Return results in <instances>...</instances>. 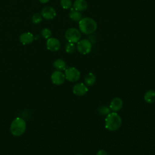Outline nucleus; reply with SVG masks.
Masks as SVG:
<instances>
[{"instance_id":"f257e3e1","label":"nucleus","mask_w":155,"mask_h":155,"mask_svg":"<svg viewBox=\"0 0 155 155\" xmlns=\"http://www.w3.org/2000/svg\"><path fill=\"white\" fill-rule=\"evenodd\" d=\"M97 28V23L93 18L89 17L82 18L79 21V31L84 34H91L96 30Z\"/></svg>"},{"instance_id":"f03ea898","label":"nucleus","mask_w":155,"mask_h":155,"mask_svg":"<svg viewBox=\"0 0 155 155\" xmlns=\"http://www.w3.org/2000/svg\"><path fill=\"white\" fill-rule=\"evenodd\" d=\"M122 124L120 116L116 112L109 113L105 119V127L109 131H116L118 130Z\"/></svg>"},{"instance_id":"7ed1b4c3","label":"nucleus","mask_w":155,"mask_h":155,"mask_svg":"<svg viewBox=\"0 0 155 155\" xmlns=\"http://www.w3.org/2000/svg\"><path fill=\"white\" fill-rule=\"evenodd\" d=\"M26 128V123L25 120L21 118L17 117L15 119L10 125L11 133L15 136H19L22 135Z\"/></svg>"},{"instance_id":"20e7f679","label":"nucleus","mask_w":155,"mask_h":155,"mask_svg":"<svg viewBox=\"0 0 155 155\" xmlns=\"http://www.w3.org/2000/svg\"><path fill=\"white\" fill-rule=\"evenodd\" d=\"M81 37V31L76 28H70L65 33V38L69 42L77 43L80 40Z\"/></svg>"},{"instance_id":"39448f33","label":"nucleus","mask_w":155,"mask_h":155,"mask_svg":"<svg viewBox=\"0 0 155 155\" xmlns=\"http://www.w3.org/2000/svg\"><path fill=\"white\" fill-rule=\"evenodd\" d=\"M76 48L78 51L82 54H88L92 48L91 42L86 39H83L79 40L77 42Z\"/></svg>"},{"instance_id":"423d86ee","label":"nucleus","mask_w":155,"mask_h":155,"mask_svg":"<svg viewBox=\"0 0 155 155\" xmlns=\"http://www.w3.org/2000/svg\"><path fill=\"white\" fill-rule=\"evenodd\" d=\"M65 79L70 82L78 81L81 76L80 71L75 67H70L65 70Z\"/></svg>"},{"instance_id":"0eeeda50","label":"nucleus","mask_w":155,"mask_h":155,"mask_svg":"<svg viewBox=\"0 0 155 155\" xmlns=\"http://www.w3.org/2000/svg\"><path fill=\"white\" fill-rule=\"evenodd\" d=\"M47 48L51 51H57L60 49L61 42L55 38H50L46 42Z\"/></svg>"},{"instance_id":"6e6552de","label":"nucleus","mask_w":155,"mask_h":155,"mask_svg":"<svg viewBox=\"0 0 155 155\" xmlns=\"http://www.w3.org/2000/svg\"><path fill=\"white\" fill-rule=\"evenodd\" d=\"M51 79L54 84L59 85L64 82L65 80V76L62 71L59 70H56L51 74Z\"/></svg>"},{"instance_id":"1a4fd4ad","label":"nucleus","mask_w":155,"mask_h":155,"mask_svg":"<svg viewBox=\"0 0 155 155\" xmlns=\"http://www.w3.org/2000/svg\"><path fill=\"white\" fill-rule=\"evenodd\" d=\"M43 18L46 20H51L56 15V10L54 8L50 6H47L42 8L41 13Z\"/></svg>"},{"instance_id":"9d476101","label":"nucleus","mask_w":155,"mask_h":155,"mask_svg":"<svg viewBox=\"0 0 155 155\" xmlns=\"http://www.w3.org/2000/svg\"><path fill=\"white\" fill-rule=\"evenodd\" d=\"M88 91V88L84 83H78L74 85L73 88V92L74 94L79 96L85 95Z\"/></svg>"},{"instance_id":"9b49d317","label":"nucleus","mask_w":155,"mask_h":155,"mask_svg":"<svg viewBox=\"0 0 155 155\" xmlns=\"http://www.w3.org/2000/svg\"><path fill=\"white\" fill-rule=\"evenodd\" d=\"M123 106V101L119 97H114L112 99L110 104V108L113 112L119 111Z\"/></svg>"},{"instance_id":"f8f14e48","label":"nucleus","mask_w":155,"mask_h":155,"mask_svg":"<svg viewBox=\"0 0 155 155\" xmlns=\"http://www.w3.org/2000/svg\"><path fill=\"white\" fill-rule=\"evenodd\" d=\"M19 41L23 45H28L34 41V36L30 32H25L19 36Z\"/></svg>"},{"instance_id":"ddd939ff","label":"nucleus","mask_w":155,"mask_h":155,"mask_svg":"<svg viewBox=\"0 0 155 155\" xmlns=\"http://www.w3.org/2000/svg\"><path fill=\"white\" fill-rule=\"evenodd\" d=\"M88 7V4L85 0H76L73 4V8L80 12L85 11Z\"/></svg>"},{"instance_id":"4468645a","label":"nucleus","mask_w":155,"mask_h":155,"mask_svg":"<svg viewBox=\"0 0 155 155\" xmlns=\"http://www.w3.org/2000/svg\"><path fill=\"white\" fill-rule=\"evenodd\" d=\"M144 100L148 104H153L155 102V91L153 90H148L144 95Z\"/></svg>"},{"instance_id":"2eb2a0df","label":"nucleus","mask_w":155,"mask_h":155,"mask_svg":"<svg viewBox=\"0 0 155 155\" xmlns=\"http://www.w3.org/2000/svg\"><path fill=\"white\" fill-rule=\"evenodd\" d=\"M69 18L73 21H79L82 18L81 13L72 8L69 13Z\"/></svg>"},{"instance_id":"dca6fc26","label":"nucleus","mask_w":155,"mask_h":155,"mask_svg":"<svg viewBox=\"0 0 155 155\" xmlns=\"http://www.w3.org/2000/svg\"><path fill=\"white\" fill-rule=\"evenodd\" d=\"M53 65V67L56 69H57L58 70H59V71L65 70L66 69V67H67L66 62L61 59H56V61H54Z\"/></svg>"},{"instance_id":"f3484780","label":"nucleus","mask_w":155,"mask_h":155,"mask_svg":"<svg viewBox=\"0 0 155 155\" xmlns=\"http://www.w3.org/2000/svg\"><path fill=\"white\" fill-rule=\"evenodd\" d=\"M85 84L88 86H92L96 82V76L92 73H88L84 78Z\"/></svg>"},{"instance_id":"a211bd4d","label":"nucleus","mask_w":155,"mask_h":155,"mask_svg":"<svg viewBox=\"0 0 155 155\" xmlns=\"http://www.w3.org/2000/svg\"><path fill=\"white\" fill-rule=\"evenodd\" d=\"M42 20V16L41 13H36L33 14V15L31 17V22L33 24L37 25L41 22Z\"/></svg>"},{"instance_id":"6ab92c4d","label":"nucleus","mask_w":155,"mask_h":155,"mask_svg":"<svg viewBox=\"0 0 155 155\" xmlns=\"http://www.w3.org/2000/svg\"><path fill=\"white\" fill-rule=\"evenodd\" d=\"M60 5L64 9H69L73 6V3L71 0H61Z\"/></svg>"},{"instance_id":"aec40b11","label":"nucleus","mask_w":155,"mask_h":155,"mask_svg":"<svg viewBox=\"0 0 155 155\" xmlns=\"http://www.w3.org/2000/svg\"><path fill=\"white\" fill-rule=\"evenodd\" d=\"M75 48H76V47H75L74 44L72 43V42H68L66 44L65 47V51L67 53H73L75 51Z\"/></svg>"},{"instance_id":"412c9836","label":"nucleus","mask_w":155,"mask_h":155,"mask_svg":"<svg viewBox=\"0 0 155 155\" xmlns=\"http://www.w3.org/2000/svg\"><path fill=\"white\" fill-rule=\"evenodd\" d=\"M51 35H52L51 31L48 28H44L41 31V36L45 39H48V38H51Z\"/></svg>"},{"instance_id":"4be33fe9","label":"nucleus","mask_w":155,"mask_h":155,"mask_svg":"<svg viewBox=\"0 0 155 155\" xmlns=\"http://www.w3.org/2000/svg\"><path fill=\"white\" fill-rule=\"evenodd\" d=\"M110 108L107 106H101L98 109L99 113L102 115H108L110 113Z\"/></svg>"},{"instance_id":"5701e85b","label":"nucleus","mask_w":155,"mask_h":155,"mask_svg":"<svg viewBox=\"0 0 155 155\" xmlns=\"http://www.w3.org/2000/svg\"><path fill=\"white\" fill-rule=\"evenodd\" d=\"M96 155H108V154H107V153L105 150H101L97 151Z\"/></svg>"},{"instance_id":"b1692460","label":"nucleus","mask_w":155,"mask_h":155,"mask_svg":"<svg viewBox=\"0 0 155 155\" xmlns=\"http://www.w3.org/2000/svg\"><path fill=\"white\" fill-rule=\"evenodd\" d=\"M50 0H39V1L41 3H43V4H45V3H47Z\"/></svg>"},{"instance_id":"393cba45","label":"nucleus","mask_w":155,"mask_h":155,"mask_svg":"<svg viewBox=\"0 0 155 155\" xmlns=\"http://www.w3.org/2000/svg\"><path fill=\"white\" fill-rule=\"evenodd\" d=\"M76 155H81V154H76Z\"/></svg>"}]
</instances>
